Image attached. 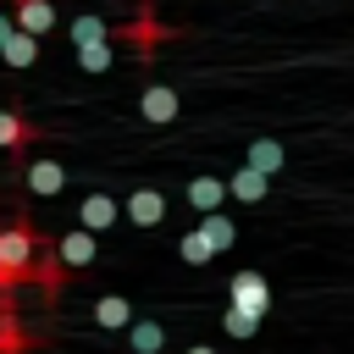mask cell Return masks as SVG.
Instances as JSON below:
<instances>
[{"instance_id":"9","label":"cell","mask_w":354,"mask_h":354,"mask_svg":"<svg viewBox=\"0 0 354 354\" xmlns=\"http://www.w3.org/2000/svg\"><path fill=\"white\" fill-rule=\"evenodd\" d=\"M116 216H122V205H116L111 194H83V205H77V221H83L88 232H105V227H116Z\"/></svg>"},{"instance_id":"22","label":"cell","mask_w":354,"mask_h":354,"mask_svg":"<svg viewBox=\"0 0 354 354\" xmlns=\"http://www.w3.org/2000/svg\"><path fill=\"white\" fill-rule=\"evenodd\" d=\"M11 33H17V17H6V11H0V44H6Z\"/></svg>"},{"instance_id":"10","label":"cell","mask_w":354,"mask_h":354,"mask_svg":"<svg viewBox=\"0 0 354 354\" xmlns=\"http://www.w3.org/2000/svg\"><path fill=\"white\" fill-rule=\"evenodd\" d=\"M188 205L205 216V210H221V199H227V177H188Z\"/></svg>"},{"instance_id":"13","label":"cell","mask_w":354,"mask_h":354,"mask_svg":"<svg viewBox=\"0 0 354 354\" xmlns=\"http://www.w3.org/2000/svg\"><path fill=\"white\" fill-rule=\"evenodd\" d=\"M199 232L216 243V254L238 243V227H232V216H227V210H205V216H199Z\"/></svg>"},{"instance_id":"20","label":"cell","mask_w":354,"mask_h":354,"mask_svg":"<svg viewBox=\"0 0 354 354\" xmlns=\"http://www.w3.org/2000/svg\"><path fill=\"white\" fill-rule=\"evenodd\" d=\"M77 66H83V72H111V39H100V44H77Z\"/></svg>"},{"instance_id":"2","label":"cell","mask_w":354,"mask_h":354,"mask_svg":"<svg viewBox=\"0 0 354 354\" xmlns=\"http://www.w3.org/2000/svg\"><path fill=\"white\" fill-rule=\"evenodd\" d=\"M227 299H232L238 310H254V315H266V310H271V282H266L260 271H232V282H227Z\"/></svg>"},{"instance_id":"19","label":"cell","mask_w":354,"mask_h":354,"mask_svg":"<svg viewBox=\"0 0 354 354\" xmlns=\"http://www.w3.org/2000/svg\"><path fill=\"white\" fill-rule=\"evenodd\" d=\"M33 138V127L17 116V111H0V149H22Z\"/></svg>"},{"instance_id":"24","label":"cell","mask_w":354,"mask_h":354,"mask_svg":"<svg viewBox=\"0 0 354 354\" xmlns=\"http://www.w3.org/2000/svg\"><path fill=\"white\" fill-rule=\"evenodd\" d=\"M0 282H6V266H0Z\"/></svg>"},{"instance_id":"6","label":"cell","mask_w":354,"mask_h":354,"mask_svg":"<svg viewBox=\"0 0 354 354\" xmlns=\"http://www.w3.org/2000/svg\"><path fill=\"white\" fill-rule=\"evenodd\" d=\"M227 194H232V199H243V205H260V199L271 194V177H266L260 166H249V160H243V166L227 177Z\"/></svg>"},{"instance_id":"5","label":"cell","mask_w":354,"mask_h":354,"mask_svg":"<svg viewBox=\"0 0 354 354\" xmlns=\"http://www.w3.org/2000/svg\"><path fill=\"white\" fill-rule=\"evenodd\" d=\"M177 111H183V100H177V88H166V83H149V88L138 94V116H144V122H177Z\"/></svg>"},{"instance_id":"15","label":"cell","mask_w":354,"mask_h":354,"mask_svg":"<svg viewBox=\"0 0 354 354\" xmlns=\"http://www.w3.org/2000/svg\"><path fill=\"white\" fill-rule=\"evenodd\" d=\"M282 160H288V149H282L277 138H254V144H249V166H260L266 177H277V171H282Z\"/></svg>"},{"instance_id":"3","label":"cell","mask_w":354,"mask_h":354,"mask_svg":"<svg viewBox=\"0 0 354 354\" xmlns=\"http://www.w3.org/2000/svg\"><path fill=\"white\" fill-rule=\"evenodd\" d=\"M94 254H100V243H94V232H88V227H72V232H61V238H55V260H61L66 271H88V266H94Z\"/></svg>"},{"instance_id":"12","label":"cell","mask_w":354,"mask_h":354,"mask_svg":"<svg viewBox=\"0 0 354 354\" xmlns=\"http://www.w3.org/2000/svg\"><path fill=\"white\" fill-rule=\"evenodd\" d=\"M0 61H6V66H17V72H28V66L39 61V39L17 28V33H11L6 44H0Z\"/></svg>"},{"instance_id":"11","label":"cell","mask_w":354,"mask_h":354,"mask_svg":"<svg viewBox=\"0 0 354 354\" xmlns=\"http://www.w3.org/2000/svg\"><path fill=\"white\" fill-rule=\"evenodd\" d=\"M94 326H105V332H127V326H133V304H127L122 293L94 299Z\"/></svg>"},{"instance_id":"18","label":"cell","mask_w":354,"mask_h":354,"mask_svg":"<svg viewBox=\"0 0 354 354\" xmlns=\"http://www.w3.org/2000/svg\"><path fill=\"white\" fill-rule=\"evenodd\" d=\"M177 254H183L188 266H210V260H216V243H210V238H205V232L194 227V232H183V243H177Z\"/></svg>"},{"instance_id":"7","label":"cell","mask_w":354,"mask_h":354,"mask_svg":"<svg viewBox=\"0 0 354 354\" xmlns=\"http://www.w3.org/2000/svg\"><path fill=\"white\" fill-rule=\"evenodd\" d=\"M11 6H17L11 17H17V28H22V33L44 39V33L55 28V0H11Z\"/></svg>"},{"instance_id":"21","label":"cell","mask_w":354,"mask_h":354,"mask_svg":"<svg viewBox=\"0 0 354 354\" xmlns=\"http://www.w3.org/2000/svg\"><path fill=\"white\" fill-rule=\"evenodd\" d=\"M17 348H22V332H17V326L6 321V310H0V354H17Z\"/></svg>"},{"instance_id":"8","label":"cell","mask_w":354,"mask_h":354,"mask_svg":"<svg viewBox=\"0 0 354 354\" xmlns=\"http://www.w3.org/2000/svg\"><path fill=\"white\" fill-rule=\"evenodd\" d=\"M22 177H28V194H39V199H55L66 188V166L61 160H33Z\"/></svg>"},{"instance_id":"23","label":"cell","mask_w":354,"mask_h":354,"mask_svg":"<svg viewBox=\"0 0 354 354\" xmlns=\"http://www.w3.org/2000/svg\"><path fill=\"white\" fill-rule=\"evenodd\" d=\"M188 354H216V348H210V343H194V348H188Z\"/></svg>"},{"instance_id":"4","label":"cell","mask_w":354,"mask_h":354,"mask_svg":"<svg viewBox=\"0 0 354 354\" xmlns=\"http://www.w3.org/2000/svg\"><path fill=\"white\" fill-rule=\"evenodd\" d=\"M122 216H127L133 227H160V221H166V194H160V188H133L127 205H122Z\"/></svg>"},{"instance_id":"16","label":"cell","mask_w":354,"mask_h":354,"mask_svg":"<svg viewBox=\"0 0 354 354\" xmlns=\"http://www.w3.org/2000/svg\"><path fill=\"white\" fill-rule=\"evenodd\" d=\"M260 321H266V315L238 310V304H227V310H221V332H227V337H254V332H260Z\"/></svg>"},{"instance_id":"14","label":"cell","mask_w":354,"mask_h":354,"mask_svg":"<svg viewBox=\"0 0 354 354\" xmlns=\"http://www.w3.org/2000/svg\"><path fill=\"white\" fill-rule=\"evenodd\" d=\"M127 343H133V354H160V348H166V326H160V321H138V315H133Z\"/></svg>"},{"instance_id":"17","label":"cell","mask_w":354,"mask_h":354,"mask_svg":"<svg viewBox=\"0 0 354 354\" xmlns=\"http://www.w3.org/2000/svg\"><path fill=\"white\" fill-rule=\"evenodd\" d=\"M66 39L72 44H100V39H111V28H105V17H94V11H83L72 28H66Z\"/></svg>"},{"instance_id":"1","label":"cell","mask_w":354,"mask_h":354,"mask_svg":"<svg viewBox=\"0 0 354 354\" xmlns=\"http://www.w3.org/2000/svg\"><path fill=\"white\" fill-rule=\"evenodd\" d=\"M33 260H39V238H33L22 221L0 227V266H6V277H22V271H33Z\"/></svg>"}]
</instances>
